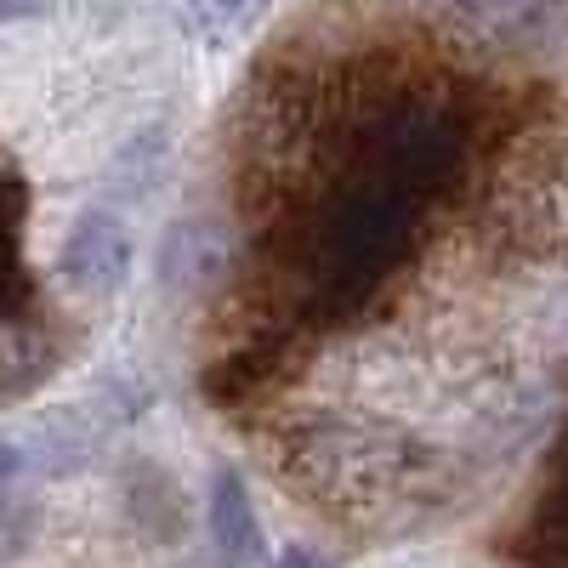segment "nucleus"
<instances>
[{"mask_svg":"<svg viewBox=\"0 0 568 568\" xmlns=\"http://www.w3.org/2000/svg\"><path fill=\"white\" fill-rule=\"evenodd\" d=\"M52 0H0V23H23V18H45Z\"/></svg>","mask_w":568,"mask_h":568,"instance_id":"9","label":"nucleus"},{"mask_svg":"<svg viewBox=\"0 0 568 568\" xmlns=\"http://www.w3.org/2000/svg\"><path fill=\"white\" fill-rule=\"evenodd\" d=\"M426 205L387 176H358L347 182L336 200L318 211L313 227H302V262H307V324H347L358 318L375 291L404 273L415 233H420Z\"/></svg>","mask_w":568,"mask_h":568,"instance_id":"1","label":"nucleus"},{"mask_svg":"<svg viewBox=\"0 0 568 568\" xmlns=\"http://www.w3.org/2000/svg\"><path fill=\"white\" fill-rule=\"evenodd\" d=\"M58 273L80 296H114L131 278V233H125V222L114 211H85L63 240Z\"/></svg>","mask_w":568,"mask_h":568,"instance_id":"4","label":"nucleus"},{"mask_svg":"<svg viewBox=\"0 0 568 568\" xmlns=\"http://www.w3.org/2000/svg\"><path fill=\"white\" fill-rule=\"evenodd\" d=\"M517 557L535 568H568V438L557 444V471L529 517V529L517 535Z\"/></svg>","mask_w":568,"mask_h":568,"instance_id":"8","label":"nucleus"},{"mask_svg":"<svg viewBox=\"0 0 568 568\" xmlns=\"http://www.w3.org/2000/svg\"><path fill=\"white\" fill-rule=\"evenodd\" d=\"M291 369H296L291 342H284V336H256L251 347H240V353H227V358L205 364L200 393H205L216 409H245V404H256L262 393H273Z\"/></svg>","mask_w":568,"mask_h":568,"instance_id":"6","label":"nucleus"},{"mask_svg":"<svg viewBox=\"0 0 568 568\" xmlns=\"http://www.w3.org/2000/svg\"><path fill=\"white\" fill-rule=\"evenodd\" d=\"M471 165V120L438 98H398L369 131V171L415 205L455 194Z\"/></svg>","mask_w":568,"mask_h":568,"instance_id":"2","label":"nucleus"},{"mask_svg":"<svg viewBox=\"0 0 568 568\" xmlns=\"http://www.w3.org/2000/svg\"><path fill=\"white\" fill-rule=\"evenodd\" d=\"M227 267H233V245L227 233L205 216L194 222H176L160 245V284L165 296H205L216 284H227Z\"/></svg>","mask_w":568,"mask_h":568,"instance_id":"5","label":"nucleus"},{"mask_svg":"<svg viewBox=\"0 0 568 568\" xmlns=\"http://www.w3.org/2000/svg\"><path fill=\"white\" fill-rule=\"evenodd\" d=\"M205 524H211V540L227 562H256L267 546H262V517H256V500H251V484L240 466H216L211 471V495H205Z\"/></svg>","mask_w":568,"mask_h":568,"instance_id":"7","label":"nucleus"},{"mask_svg":"<svg viewBox=\"0 0 568 568\" xmlns=\"http://www.w3.org/2000/svg\"><path fill=\"white\" fill-rule=\"evenodd\" d=\"M18 471H23V449H18L12 438H0V489H7Z\"/></svg>","mask_w":568,"mask_h":568,"instance_id":"11","label":"nucleus"},{"mask_svg":"<svg viewBox=\"0 0 568 568\" xmlns=\"http://www.w3.org/2000/svg\"><path fill=\"white\" fill-rule=\"evenodd\" d=\"M273 568H329V562H324L318 551H307V546H284Z\"/></svg>","mask_w":568,"mask_h":568,"instance_id":"10","label":"nucleus"},{"mask_svg":"<svg viewBox=\"0 0 568 568\" xmlns=\"http://www.w3.org/2000/svg\"><path fill=\"white\" fill-rule=\"evenodd\" d=\"M455 23L495 52H551L568 40V0H449Z\"/></svg>","mask_w":568,"mask_h":568,"instance_id":"3","label":"nucleus"}]
</instances>
